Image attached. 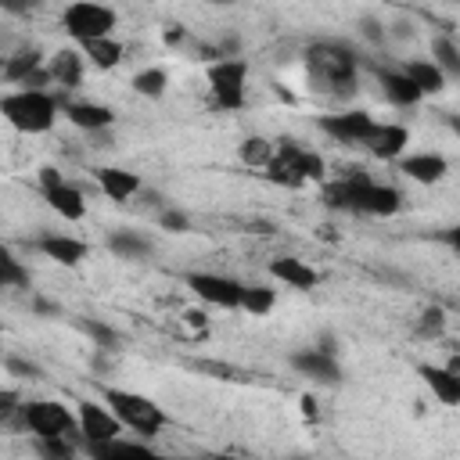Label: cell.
<instances>
[{"mask_svg": "<svg viewBox=\"0 0 460 460\" xmlns=\"http://www.w3.org/2000/svg\"><path fill=\"white\" fill-rule=\"evenodd\" d=\"M61 108L65 104L50 90H11V93L0 97V111L18 133H47V129H54Z\"/></svg>", "mask_w": 460, "mask_h": 460, "instance_id": "cell-2", "label": "cell"}, {"mask_svg": "<svg viewBox=\"0 0 460 460\" xmlns=\"http://www.w3.org/2000/svg\"><path fill=\"white\" fill-rule=\"evenodd\" d=\"M187 288L205 302V305H216V309H241V295H244V284L226 277V273H190L187 277Z\"/></svg>", "mask_w": 460, "mask_h": 460, "instance_id": "cell-9", "label": "cell"}, {"mask_svg": "<svg viewBox=\"0 0 460 460\" xmlns=\"http://www.w3.org/2000/svg\"><path fill=\"white\" fill-rule=\"evenodd\" d=\"M165 86H169V75H165V68H140L137 75H133V90L140 93V97H162L165 93Z\"/></svg>", "mask_w": 460, "mask_h": 460, "instance_id": "cell-31", "label": "cell"}, {"mask_svg": "<svg viewBox=\"0 0 460 460\" xmlns=\"http://www.w3.org/2000/svg\"><path fill=\"white\" fill-rule=\"evenodd\" d=\"M83 72H86V58H83V50L61 47V50H54V54L47 58V75H50V83L61 86V90L79 86V83H83Z\"/></svg>", "mask_w": 460, "mask_h": 460, "instance_id": "cell-18", "label": "cell"}, {"mask_svg": "<svg viewBox=\"0 0 460 460\" xmlns=\"http://www.w3.org/2000/svg\"><path fill=\"white\" fill-rule=\"evenodd\" d=\"M158 223H162L165 230H172V234H187V230H190V219H187L183 212H176V208L162 212V216H158Z\"/></svg>", "mask_w": 460, "mask_h": 460, "instance_id": "cell-36", "label": "cell"}, {"mask_svg": "<svg viewBox=\"0 0 460 460\" xmlns=\"http://www.w3.org/2000/svg\"><path fill=\"white\" fill-rule=\"evenodd\" d=\"M399 172L406 176V180H413V183H438V180H446V172H449V162L438 155V151H413V155H402L399 158Z\"/></svg>", "mask_w": 460, "mask_h": 460, "instance_id": "cell-16", "label": "cell"}, {"mask_svg": "<svg viewBox=\"0 0 460 460\" xmlns=\"http://www.w3.org/2000/svg\"><path fill=\"white\" fill-rule=\"evenodd\" d=\"M374 75H377L381 93H385L392 104H399V108H413V104L424 101V93L413 86V79H410L402 68H377Z\"/></svg>", "mask_w": 460, "mask_h": 460, "instance_id": "cell-20", "label": "cell"}, {"mask_svg": "<svg viewBox=\"0 0 460 460\" xmlns=\"http://www.w3.org/2000/svg\"><path fill=\"white\" fill-rule=\"evenodd\" d=\"M61 115H65L75 129H83V133H104V129H111V122H115V111H111L108 104H101V101H65Z\"/></svg>", "mask_w": 460, "mask_h": 460, "instance_id": "cell-13", "label": "cell"}, {"mask_svg": "<svg viewBox=\"0 0 460 460\" xmlns=\"http://www.w3.org/2000/svg\"><path fill=\"white\" fill-rule=\"evenodd\" d=\"M75 417H79V435L86 446H104V442L122 438V420L108 410V402H86L83 399Z\"/></svg>", "mask_w": 460, "mask_h": 460, "instance_id": "cell-10", "label": "cell"}, {"mask_svg": "<svg viewBox=\"0 0 460 460\" xmlns=\"http://www.w3.org/2000/svg\"><path fill=\"white\" fill-rule=\"evenodd\" d=\"M18 424L32 438H68L72 431H79V417L58 399H29V402H22Z\"/></svg>", "mask_w": 460, "mask_h": 460, "instance_id": "cell-6", "label": "cell"}, {"mask_svg": "<svg viewBox=\"0 0 460 460\" xmlns=\"http://www.w3.org/2000/svg\"><path fill=\"white\" fill-rule=\"evenodd\" d=\"M309 75L327 93H352L356 90V50L334 40H323L309 50Z\"/></svg>", "mask_w": 460, "mask_h": 460, "instance_id": "cell-3", "label": "cell"}, {"mask_svg": "<svg viewBox=\"0 0 460 460\" xmlns=\"http://www.w3.org/2000/svg\"><path fill=\"white\" fill-rule=\"evenodd\" d=\"M205 83L212 90V101L226 111L241 108L244 97H248V61L244 58H216L208 68H205Z\"/></svg>", "mask_w": 460, "mask_h": 460, "instance_id": "cell-8", "label": "cell"}, {"mask_svg": "<svg viewBox=\"0 0 460 460\" xmlns=\"http://www.w3.org/2000/svg\"><path fill=\"white\" fill-rule=\"evenodd\" d=\"M83 331L93 334L101 349H115V345H119V331H115V327H104V323H97V320H86Z\"/></svg>", "mask_w": 460, "mask_h": 460, "instance_id": "cell-34", "label": "cell"}, {"mask_svg": "<svg viewBox=\"0 0 460 460\" xmlns=\"http://www.w3.org/2000/svg\"><path fill=\"white\" fill-rule=\"evenodd\" d=\"M323 198H327V205L345 208V212H359V216H395L402 208V194L392 183L370 180L363 169H349L345 176L327 183Z\"/></svg>", "mask_w": 460, "mask_h": 460, "instance_id": "cell-1", "label": "cell"}, {"mask_svg": "<svg viewBox=\"0 0 460 460\" xmlns=\"http://www.w3.org/2000/svg\"><path fill=\"white\" fill-rule=\"evenodd\" d=\"M237 155H241V162L252 165V169H270L273 158H277V144H273L270 137H244V140L237 144Z\"/></svg>", "mask_w": 460, "mask_h": 460, "instance_id": "cell-27", "label": "cell"}, {"mask_svg": "<svg viewBox=\"0 0 460 460\" xmlns=\"http://www.w3.org/2000/svg\"><path fill=\"white\" fill-rule=\"evenodd\" d=\"M442 327H446V316H442L438 305H431V309L420 313V334H442Z\"/></svg>", "mask_w": 460, "mask_h": 460, "instance_id": "cell-35", "label": "cell"}, {"mask_svg": "<svg viewBox=\"0 0 460 460\" xmlns=\"http://www.w3.org/2000/svg\"><path fill=\"white\" fill-rule=\"evenodd\" d=\"M327 165L323 155H316L313 147H302L298 140H277V158L270 165V180L273 183H288V187H302L313 180H323Z\"/></svg>", "mask_w": 460, "mask_h": 460, "instance_id": "cell-5", "label": "cell"}, {"mask_svg": "<svg viewBox=\"0 0 460 460\" xmlns=\"http://www.w3.org/2000/svg\"><path fill=\"white\" fill-rule=\"evenodd\" d=\"M270 277L288 284V288H295V291H313L320 284V273L305 259H298V255H277L270 262Z\"/></svg>", "mask_w": 460, "mask_h": 460, "instance_id": "cell-19", "label": "cell"}, {"mask_svg": "<svg viewBox=\"0 0 460 460\" xmlns=\"http://www.w3.org/2000/svg\"><path fill=\"white\" fill-rule=\"evenodd\" d=\"M47 65H43V58H40V50H22V54H14V58H7L4 61V79L11 83V86H25L32 75H40Z\"/></svg>", "mask_w": 460, "mask_h": 460, "instance_id": "cell-25", "label": "cell"}, {"mask_svg": "<svg viewBox=\"0 0 460 460\" xmlns=\"http://www.w3.org/2000/svg\"><path fill=\"white\" fill-rule=\"evenodd\" d=\"M417 374L442 406H460V370L442 367V363H420Z\"/></svg>", "mask_w": 460, "mask_h": 460, "instance_id": "cell-17", "label": "cell"}, {"mask_svg": "<svg viewBox=\"0 0 460 460\" xmlns=\"http://www.w3.org/2000/svg\"><path fill=\"white\" fill-rule=\"evenodd\" d=\"M104 402L122 420V428L137 431L140 438H158L162 428H165V420H169L165 410L155 399H147L140 392H129V388H108L104 392Z\"/></svg>", "mask_w": 460, "mask_h": 460, "instance_id": "cell-4", "label": "cell"}, {"mask_svg": "<svg viewBox=\"0 0 460 460\" xmlns=\"http://www.w3.org/2000/svg\"><path fill=\"white\" fill-rule=\"evenodd\" d=\"M431 61L438 65V72L446 79H460V43L449 36H435L431 40Z\"/></svg>", "mask_w": 460, "mask_h": 460, "instance_id": "cell-29", "label": "cell"}, {"mask_svg": "<svg viewBox=\"0 0 460 460\" xmlns=\"http://www.w3.org/2000/svg\"><path fill=\"white\" fill-rule=\"evenodd\" d=\"M406 144H410V129L406 126H399V122H377L374 133H370V140L363 147L374 158H381V162H399L402 151H406Z\"/></svg>", "mask_w": 460, "mask_h": 460, "instance_id": "cell-15", "label": "cell"}, {"mask_svg": "<svg viewBox=\"0 0 460 460\" xmlns=\"http://www.w3.org/2000/svg\"><path fill=\"white\" fill-rule=\"evenodd\" d=\"M90 460H165L155 449H147L144 442H129V438H115L104 446H86Z\"/></svg>", "mask_w": 460, "mask_h": 460, "instance_id": "cell-23", "label": "cell"}, {"mask_svg": "<svg viewBox=\"0 0 460 460\" xmlns=\"http://www.w3.org/2000/svg\"><path fill=\"white\" fill-rule=\"evenodd\" d=\"M122 54H126V47H122L115 36H104V40H93V43L83 47V58H86L93 68H101V72L115 68V65L122 61Z\"/></svg>", "mask_w": 460, "mask_h": 460, "instance_id": "cell-26", "label": "cell"}, {"mask_svg": "<svg viewBox=\"0 0 460 460\" xmlns=\"http://www.w3.org/2000/svg\"><path fill=\"white\" fill-rule=\"evenodd\" d=\"M36 248H40L50 262L68 266V270H75V266H83V262L90 259V244L79 241V237H68V234H43V237L36 241Z\"/></svg>", "mask_w": 460, "mask_h": 460, "instance_id": "cell-14", "label": "cell"}, {"mask_svg": "<svg viewBox=\"0 0 460 460\" xmlns=\"http://www.w3.org/2000/svg\"><path fill=\"white\" fill-rule=\"evenodd\" d=\"M43 198H47V205H50L61 219H68V223H79V219L86 216V198H83V190H79V187H72L68 180H65L61 187L43 190Z\"/></svg>", "mask_w": 460, "mask_h": 460, "instance_id": "cell-22", "label": "cell"}, {"mask_svg": "<svg viewBox=\"0 0 460 460\" xmlns=\"http://www.w3.org/2000/svg\"><path fill=\"white\" fill-rule=\"evenodd\" d=\"M108 252H115L119 259H144L151 252V241L137 230H115L108 234Z\"/></svg>", "mask_w": 460, "mask_h": 460, "instance_id": "cell-28", "label": "cell"}, {"mask_svg": "<svg viewBox=\"0 0 460 460\" xmlns=\"http://www.w3.org/2000/svg\"><path fill=\"white\" fill-rule=\"evenodd\" d=\"M36 456L40 460H75V449L68 438H36Z\"/></svg>", "mask_w": 460, "mask_h": 460, "instance_id": "cell-33", "label": "cell"}, {"mask_svg": "<svg viewBox=\"0 0 460 460\" xmlns=\"http://www.w3.org/2000/svg\"><path fill=\"white\" fill-rule=\"evenodd\" d=\"M377 119L363 108H352V111H334V115H323L320 119V133H327L334 144H367L370 133H374Z\"/></svg>", "mask_w": 460, "mask_h": 460, "instance_id": "cell-11", "label": "cell"}, {"mask_svg": "<svg viewBox=\"0 0 460 460\" xmlns=\"http://www.w3.org/2000/svg\"><path fill=\"white\" fill-rule=\"evenodd\" d=\"M97 187H101L111 201H129V198L144 187V180H140L137 172H129V169L104 165V169H97Z\"/></svg>", "mask_w": 460, "mask_h": 460, "instance_id": "cell-21", "label": "cell"}, {"mask_svg": "<svg viewBox=\"0 0 460 460\" xmlns=\"http://www.w3.org/2000/svg\"><path fill=\"white\" fill-rule=\"evenodd\" d=\"M277 305V291L273 288H262V284H244V295H241V309L248 316H266L273 313Z\"/></svg>", "mask_w": 460, "mask_h": 460, "instance_id": "cell-30", "label": "cell"}, {"mask_svg": "<svg viewBox=\"0 0 460 460\" xmlns=\"http://www.w3.org/2000/svg\"><path fill=\"white\" fill-rule=\"evenodd\" d=\"M212 460H255V456H237V453H216Z\"/></svg>", "mask_w": 460, "mask_h": 460, "instance_id": "cell-40", "label": "cell"}, {"mask_svg": "<svg viewBox=\"0 0 460 460\" xmlns=\"http://www.w3.org/2000/svg\"><path fill=\"white\" fill-rule=\"evenodd\" d=\"M291 367H295V374H302L305 381H316V385H338L341 381V363L334 359V352H323L316 345L295 352Z\"/></svg>", "mask_w": 460, "mask_h": 460, "instance_id": "cell-12", "label": "cell"}, {"mask_svg": "<svg viewBox=\"0 0 460 460\" xmlns=\"http://www.w3.org/2000/svg\"><path fill=\"white\" fill-rule=\"evenodd\" d=\"M402 72L413 79V86H417L424 97H428V93H431V97H435V93H442V90H446V83H449V79L438 72V65H435L431 58H410Z\"/></svg>", "mask_w": 460, "mask_h": 460, "instance_id": "cell-24", "label": "cell"}, {"mask_svg": "<svg viewBox=\"0 0 460 460\" xmlns=\"http://www.w3.org/2000/svg\"><path fill=\"white\" fill-rule=\"evenodd\" d=\"M0 284L4 288H29V270L14 255H0Z\"/></svg>", "mask_w": 460, "mask_h": 460, "instance_id": "cell-32", "label": "cell"}, {"mask_svg": "<svg viewBox=\"0 0 460 460\" xmlns=\"http://www.w3.org/2000/svg\"><path fill=\"white\" fill-rule=\"evenodd\" d=\"M363 32L367 36H374V40H381L385 32H381V22H363Z\"/></svg>", "mask_w": 460, "mask_h": 460, "instance_id": "cell-39", "label": "cell"}, {"mask_svg": "<svg viewBox=\"0 0 460 460\" xmlns=\"http://www.w3.org/2000/svg\"><path fill=\"white\" fill-rule=\"evenodd\" d=\"M115 25H119L115 11L104 7V4H93V0H75V4H68V7L61 11V29H65L79 47L111 36Z\"/></svg>", "mask_w": 460, "mask_h": 460, "instance_id": "cell-7", "label": "cell"}, {"mask_svg": "<svg viewBox=\"0 0 460 460\" xmlns=\"http://www.w3.org/2000/svg\"><path fill=\"white\" fill-rule=\"evenodd\" d=\"M183 320H187L190 327H201V331H205V323H208V316H205V309H187V313H183Z\"/></svg>", "mask_w": 460, "mask_h": 460, "instance_id": "cell-38", "label": "cell"}, {"mask_svg": "<svg viewBox=\"0 0 460 460\" xmlns=\"http://www.w3.org/2000/svg\"><path fill=\"white\" fill-rule=\"evenodd\" d=\"M449 244H453V248H460V226H456V230H449Z\"/></svg>", "mask_w": 460, "mask_h": 460, "instance_id": "cell-41", "label": "cell"}, {"mask_svg": "<svg viewBox=\"0 0 460 460\" xmlns=\"http://www.w3.org/2000/svg\"><path fill=\"white\" fill-rule=\"evenodd\" d=\"M449 126H453V133L460 137V115H456V119H449Z\"/></svg>", "mask_w": 460, "mask_h": 460, "instance_id": "cell-42", "label": "cell"}, {"mask_svg": "<svg viewBox=\"0 0 460 460\" xmlns=\"http://www.w3.org/2000/svg\"><path fill=\"white\" fill-rule=\"evenodd\" d=\"M7 370L18 374V377H40V367H36V363H25V359H18V356H7Z\"/></svg>", "mask_w": 460, "mask_h": 460, "instance_id": "cell-37", "label": "cell"}]
</instances>
